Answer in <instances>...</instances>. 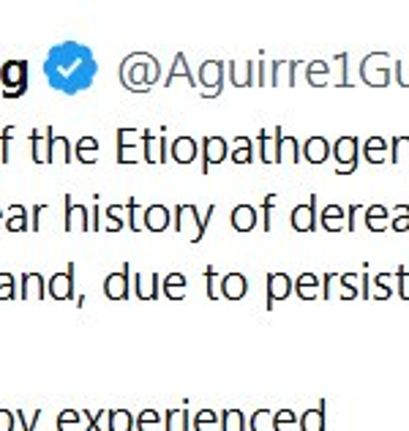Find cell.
I'll use <instances>...</instances> for the list:
<instances>
[{
  "mask_svg": "<svg viewBox=\"0 0 409 431\" xmlns=\"http://www.w3.org/2000/svg\"><path fill=\"white\" fill-rule=\"evenodd\" d=\"M229 156H232L235 164H251V161H254V142H251L248 137H237Z\"/></svg>",
  "mask_w": 409,
  "mask_h": 431,
  "instance_id": "1f68e13d",
  "label": "cell"
},
{
  "mask_svg": "<svg viewBox=\"0 0 409 431\" xmlns=\"http://www.w3.org/2000/svg\"><path fill=\"white\" fill-rule=\"evenodd\" d=\"M205 279H208V298H210V301H219V295H221V281H219V273H216L213 265L205 267Z\"/></svg>",
  "mask_w": 409,
  "mask_h": 431,
  "instance_id": "f35d334b",
  "label": "cell"
},
{
  "mask_svg": "<svg viewBox=\"0 0 409 431\" xmlns=\"http://www.w3.org/2000/svg\"><path fill=\"white\" fill-rule=\"evenodd\" d=\"M80 412L77 410H66V412H60V418H57V426L60 431H80Z\"/></svg>",
  "mask_w": 409,
  "mask_h": 431,
  "instance_id": "60d3db41",
  "label": "cell"
},
{
  "mask_svg": "<svg viewBox=\"0 0 409 431\" xmlns=\"http://www.w3.org/2000/svg\"><path fill=\"white\" fill-rule=\"evenodd\" d=\"M199 148H202V175H208L210 167L221 164L229 156V145L224 137H205Z\"/></svg>",
  "mask_w": 409,
  "mask_h": 431,
  "instance_id": "9c48e42d",
  "label": "cell"
},
{
  "mask_svg": "<svg viewBox=\"0 0 409 431\" xmlns=\"http://www.w3.org/2000/svg\"><path fill=\"white\" fill-rule=\"evenodd\" d=\"M145 137L139 129H118V164H136L142 161Z\"/></svg>",
  "mask_w": 409,
  "mask_h": 431,
  "instance_id": "8992f818",
  "label": "cell"
},
{
  "mask_svg": "<svg viewBox=\"0 0 409 431\" xmlns=\"http://www.w3.org/2000/svg\"><path fill=\"white\" fill-rule=\"evenodd\" d=\"M14 429V415L8 410H0V431H11Z\"/></svg>",
  "mask_w": 409,
  "mask_h": 431,
  "instance_id": "816d5d0a",
  "label": "cell"
},
{
  "mask_svg": "<svg viewBox=\"0 0 409 431\" xmlns=\"http://www.w3.org/2000/svg\"><path fill=\"white\" fill-rule=\"evenodd\" d=\"M319 224L327 232H341V229H347V211L341 205H325L319 211Z\"/></svg>",
  "mask_w": 409,
  "mask_h": 431,
  "instance_id": "7402d4cb",
  "label": "cell"
},
{
  "mask_svg": "<svg viewBox=\"0 0 409 431\" xmlns=\"http://www.w3.org/2000/svg\"><path fill=\"white\" fill-rule=\"evenodd\" d=\"M126 216H129V229H134V232H139V229H145V208H139V202H136L134 197L126 202Z\"/></svg>",
  "mask_w": 409,
  "mask_h": 431,
  "instance_id": "d590c367",
  "label": "cell"
},
{
  "mask_svg": "<svg viewBox=\"0 0 409 431\" xmlns=\"http://www.w3.org/2000/svg\"><path fill=\"white\" fill-rule=\"evenodd\" d=\"M363 148V156L368 164H385L388 161V156H390V145H388V139H382V137H368L365 139V145H361Z\"/></svg>",
  "mask_w": 409,
  "mask_h": 431,
  "instance_id": "cb8c5ba5",
  "label": "cell"
},
{
  "mask_svg": "<svg viewBox=\"0 0 409 431\" xmlns=\"http://www.w3.org/2000/svg\"><path fill=\"white\" fill-rule=\"evenodd\" d=\"M368 66H371V60L365 58L363 66H361V71H363V74H368ZM376 77H379V85H388V77H390V71H379ZM363 80H365V82H371V85H376V80H371V74H368V77H363Z\"/></svg>",
  "mask_w": 409,
  "mask_h": 431,
  "instance_id": "c3c4849f",
  "label": "cell"
},
{
  "mask_svg": "<svg viewBox=\"0 0 409 431\" xmlns=\"http://www.w3.org/2000/svg\"><path fill=\"white\" fill-rule=\"evenodd\" d=\"M213 211H216V205H210L205 211V216L199 218L194 205H178L175 208V227H178V232H183L191 243H199L205 238V229H208L210 218H213Z\"/></svg>",
  "mask_w": 409,
  "mask_h": 431,
  "instance_id": "3957f363",
  "label": "cell"
},
{
  "mask_svg": "<svg viewBox=\"0 0 409 431\" xmlns=\"http://www.w3.org/2000/svg\"><path fill=\"white\" fill-rule=\"evenodd\" d=\"M46 295V281L42 273H22L19 284V298L22 301H42Z\"/></svg>",
  "mask_w": 409,
  "mask_h": 431,
  "instance_id": "ac0fdd59",
  "label": "cell"
},
{
  "mask_svg": "<svg viewBox=\"0 0 409 431\" xmlns=\"http://www.w3.org/2000/svg\"><path fill=\"white\" fill-rule=\"evenodd\" d=\"M129 270H131V267L123 262V270H115V273H109V276L104 279V295H107L109 301H126V298H129V292H131Z\"/></svg>",
  "mask_w": 409,
  "mask_h": 431,
  "instance_id": "7c38bea8",
  "label": "cell"
},
{
  "mask_svg": "<svg viewBox=\"0 0 409 431\" xmlns=\"http://www.w3.org/2000/svg\"><path fill=\"white\" fill-rule=\"evenodd\" d=\"M306 69H309V82H311V85H322V82H319V74H330V66H327L325 60H314V63H309Z\"/></svg>",
  "mask_w": 409,
  "mask_h": 431,
  "instance_id": "ee69618b",
  "label": "cell"
},
{
  "mask_svg": "<svg viewBox=\"0 0 409 431\" xmlns=\"http://www.w3.org/2000/svg\"><path fill=\"white\" fill-rule=\"evenodd\" d=\"M229 221H232L235 232H251L257 227V208L254 205H237L229 216Z\"/></svg>",
  "mask_w": 409,
  "mask_h": 431,
  "instance_id": "484cf974",
  "label": "cell"
},
{
  "mask_svg": "<svg viewBox=\"0 0 409 431\" xmlns=\"http://www.w3.org/2000/svg\"><path fill=\"white\" fill-rule=\"evenodd\" d=\"M142 137H145L142 161L145 164H164L167 161V137H164V131L161 134H153L150 129H145Z\"/></svg>",
  "mask_w": 409,
  "mask_h": 431,
  "instance_id": "30bf717a",
  "label": "cell"
},
{
  "mask_svg": "<svg viewBox=\"0 0 409 431\" xmlns=\"http://www.w3.org/2000/svg\"><path fill=\"white\" fill-rule=\"evenodd\" d=\"M292 229L295 232H314L317 229V194H311L309 202H303L292 211Z\"/></svg>",
  "mask_w": 409,
  "mask_h": 431,
  "instance_id": "4fadbf2b",
  "label": "cell"
},
{
  "mask_svg": "<svg viewBox=\"0 0 409 431\" xmlns=\"http://www.w3.org/2000/svg\"><path fill=\"white\" fill-rule=\"evenodd\" d=\"M74 159L82 164H96L98 161V139L96 137H80L74 145Z\"/></svg>",
  "mask_w": 409,
  "mask_h": 431,
  "instance_id": "f1b7e54d",
  "label": "cell"
},
{
  "mask_svg": "<svg viewBox=\"0 0 409 431\" xmlns=\"http://www.w3.org/2000/svg\"><path fill=\"white\" fill-rule=\"evenodd\" d=\"M317 287H319V279L314 273H303V276L295 281V292H298V298H303V301H314V298H317Z\"/></svg>",
  "mask_w": 409,
  "mask_h": 431,
  "instance_id": "836d02e7",
  "label": "cell"
},
{
  "mask_svg": "<svg viewBox=\"0 0 409 431\" xmlns=\"http://www.w3.org/2000/svg\"><path fill=\"white\" fill-rule=\"evenodd\" d=\"M156 423H158V415H156V412H142V418H139V431H156Z\"/></svg>",
  "mask_w": 409,
  "mask_h": 431,
  "instance_id": "681fc988",
  "label": "cell"
},
{
  "mask_svg": "<svg viewBox=\"0 0 409 431\" xmlns=\"http://www.w3.org/2000/svg\"><path fill=\"white\" fill-rule=\"evenodd\" d=\"M66 205V232H91V218H88V208L77 205L69 194L63 197Z\"/></svg>",
  "mask_w": 409,
  "mask_h": 431,
  "instance_id": "5bb4252c",
  "label": "cell"
},
{
  "mask_svg": "<svg viewBox=\"0 0 409 431\" xmlns=\"http://www.w3.org/2000/svg\"><path fill=\"white\" fill-rule=\"evenodd\" d=\"M30 221H28V211L22 205H11L8 216H6V232H28Z\"/></svg>",
  "mask_w": 409,
  "mask_h": 431,
  "instance_id": "4dcf8cb0",
  "label": "cell"
},
{
  "mask_svg": "<svg viewBox=\"0 0 409 431\" xmlns=\"http://www.w3.org/2000/svg\"><path fill=\"white\" fill-rule=\"evenodd\" d=\"M365 227L371 232H385L390 227V213L385 205H368L365 208Z\"/></svg>",
  "mask_w": 409,
  "mask_h": 431,
  "instance_id": "83f0119b",
  "label": "cell"
},
{
  "mask_svg": "<svg viewBox=\"0 0 409 431\" xmlns=\"http://www.w3.org/2000/svg\"><path fill=\"white\" fill-rule=\"evenodd\" d=\"M275 153H278V164H300L303 159V145L295 137H284L281 126H275Z\"/></svg>",
  "mask_w": 409,
  "mask_h": 431,
  "instance_id": "8fae6325",
  "label": "cell"
},
{
  "mask_svg": "<svg viewBox=\"0 0 409 431\" xmlns=\"http://www.w3.org/2000/svg\"><path fill=\"white\" fill-rule=\"evenodd\" d=\"M74 161V145L66 137H52L49 142V164H71Z\"/></svg>",
  "mask_w": 409,
  "mask_h": 431,
  "instance_id": "4316f807",
  "label": "cell"
},
{
  "mask_svg": "<svg viewBox=\"0 0 409 431\" xmlns=\"http://www.w3.org/2000/svg\"><path fill=\"white\" fill-rule=\"evenodd\" d=\"M17 292H19V287H17L14 276L0 273V301H11V298H17Z\"/></svg>",
  "mask_w": 409,
  "mask_h": 431,
  "instance_id": "ab89813d",
  "label": "cell"
},
{
  "mask_svg": "<svg viewBox=\"0 0 409 431\" xmlns=\"http://www.w3.org/2000/svg\"><path fill=\"white\" fill-rule=\"evenodd\" d=\"M42 211H46V205H36V208H33V216H30V232H39V218H42Z\"/></svg>",
  "mask_w": 409,
  "mask_h": 431,
  "instance_id": "f5cc1de1",
  "label": "cell"
},
{
  "mask_svg": "<svg viewBox=\"0 0 409 431\" xmlns=\"http://www.w3.org/2000/svg\"><path fill=\"white\" fill-rule=\"evenodd\" d=\"M393 69H396V80H399V85L409 87V60H396Z\"/></svg>",
  "mask_w": 409,
  "mask_h": 431,
  "instance_id": "bcb514c9",
  "label": "cell"
},
{
  "mask_svg": "<svg viewBox=\"0 0 409 431\" xmlns=\"http://www.w3.org/2000/svg\"><path fill=\"white\" fill-rule=\"evenodd\" d=\"M248 292V279L243 273H227L221 279V298L227 301H240Z\"/></svg>",
  "mask_w": 409,
  "mask_h": 431,
  "instance_id": "603a6c76",
  "label": "cell"
},
{
  "mask_svg": "<svg viewBox=\"0 0 409 431\" xmlns=\"http://www.w3.org/2000/svg\"><path fill=\"white\" fill-rule=\"evenodd\" d=\"M98 74V60L93 58V49L80 42H60L49 49L44 60V77L49 87L77 96L93 85Z\"/></svg>",
  "mask_w": 409,
  "mask_h": 431,
  "instance_id": "6da1fadb",
  "label": "cell"
},
{
  "mask_svg": "<svg viewBox=\"0 0 409 431\" xmlns=\"http://www.w3.org/2000/svg\"><path fill=\"white\" fill-rule=\"evenodd\" d=\"M224 69L227 63L224 60H205L199 66V85L205 87V98H216L224 87Z\"/></svg>",
  "mask_w": 409,
  "mask_h": 431,
  "instance_id": "52a82bcc",
  "label": "cell"
},
{
  "mask_svg": "<svg viewBox=\"0 0 409 431\" xmlns=\"http://www.w3.org/2000/svg\"><path fill=\"white\" fill-rule=\"evenodd\" d=\"M0 224H3V211H0Z\"/></svg>",
  "mask_w": 409,
  "mask_h": 431,
  "instance_id": "db71d44e",
  "label": "cell"
},
{
  "mask_svg": "<svg viewBox=\"0 0 409 431\" xmlns=\"http://www.w3.org/2000/svg\"><path fill=\"white\" fill-rule=\"evenodd\" d=\"M390 224H393V229H399V232H409V205H399V208H396V216L390 218Z\"/></svg>",
  "mask_w": 409,
  "mask_h": 431,
  "instance_id": "7bdbcfd3",
  "label": "cell"
},
{
  "mask_svg": "<svg viewBox=\"0 0 409 431\" xmlns=\"http://www.w3.org/2000/svg\"><path fill=\"white\" fill-rule=\"evenodd\" d=\"M229 69V80H232V85L237 87H248L254 85L257 80H254V71H257V63L254 60H232V63H227Z\"/></svg>",
  "mask_w": 409,
  "mask_h": 431,
  "instance_id": "ffe728a7",
  "label": "cell"
},
{
  "mask_svg": "<svg viewBox=\"0 0 409 431\" xmlns=\"http://www.w3.org/2000/svg\"><path fill=\"white\" fill-rule=\"evenodd\" d=\"M330 153H333V145L325 137H319V134L317 137H309L306 145H303V159L309 164H325Z\"/></svg>",
  "mask_w": 409,
  "mask_h": 431,
  "instance_id": "2e32d148",
  "label": "cell"
},
{
  "mask_svg": "<svg viewBox=\"0 0 409 431\" xmlns=\"http://www.w3.org/2000/svg\"><path fill=\"white\" fill-rule=\"evenodd\" d=\"M260 145H262V150H260V159H262V164H278V153H275V137H271L268 131H260Z\"/></svg>",
  "mask_w": 409,
  "mask_h": 431,
  "instance_id": "e575fe53",
  "label": "cell"
},
{
  "mask_svg": "<svg viewBox=\"0 0 409 431\" xmlns=\"http://www.w3.org/2000/svg\"><path fill=\"white\" fill-rule=\"evenodd\" d=\"M170 221H172V213H170L167 205H150V208H145V229L164 232L170 227Z\"/></svg>",
  "mask_w": 409,
  "mask_h": 431,
  "instance_id": "d4e9b609",
  "label": "cell"
},
{
  "mask_svg": "<svg viewBox=\"0 0 409 431\" xmlns=\"http://www.w3.org/2000/svg\"><path fill=\"white\" fill-rule=\"evenodd\" d=\"M161 290L158 273H136L134 276V292L139 301H156Z\"/></svg>",
  "mask_w": 409,
  "mask_h": 431,
  "instance_id": "d6986e66",
  "label": "cell"
},
{
  "mask_svg": "<svg viewBox=\"0 0 409 431\" xmlns=\"http://www.w3.org/2000/svg\"><path fill=\"white\" fill-rule=\"evenodd\" d=\"M107 216H109V224H107V229H109V232H120V229L129 224L126 205H109V208H107Z\"/></svg>",
  "mask_w": 409,
  "mask_h": 431,
  "instance_id": "8d00e7d4",
  "label": "cell"
},
{
  "mask_svg": "<svg viewBox=\"0 0 409 431\" xmlns=\"http://www.w3.org/2000/svg\"><path fill=\"white\" fill-rule=\"evenodd\" d=\"M11 137H14V126H6V129H3V134H0V148H3V150H0V161H3V164H8V161H11V156H8Z\"/></svg>",
  "mask_w": 409,
  "mask_h": 431,
  "instance_id": "f6af8a7d",
  "label": "cell"
},
{
  "mask_svg": "<svg viewBox=\"0 0 409 431\" xmlns=\"http://www.w3.org/2000/svg\"><path fill=\"white\" fill-rule=\"evenodd\" d=\"M275 194H268L265 197V202H262V213H265V221H262V229L265 232H271V213H273V205H275Z\"/></svg>",
  "mask_w": 409,
  "mask_h": 431,
  "instance_id": "7dc6e473",
  "label": "cell"
},
{
  "mask_svg": "<svg viewBox=\"0 0 409 431\" xmlns=\"http://www.w3.org/2000/svg\"><path fill=\"white\" fill-rule=\"evenodd\" d=\"M399 295H401L404 301L409 298V273H407V267H404V265L399 267Z\"/></svg>",
  "mask_w": 409,
  "mask_h": 431,
  "instance_id": "f907efd6",
  "label": "cell"
},
{
  "mask_svg": "<svg viewBox=\"0 0 409 431\" xmlns=\"http://www.w3.org/2000/svg\"><path fill=\"white\" fill-rule=\"evenodd\" d=\"M185 284H188V281H185L183 273H170V276L164 279L161 287H164V295H167L170 301H183V298H185Z\"/></svg>",
  "mask_w": 409,
  "mask_h": 431,
  "instance_id": "d6a6232c",
  "label": "cell"
},
{
  "mask_svg": "<svg viewBox=\"0 0 409 431\" xmlns=\"http://www.w3.org/2000/svg\"><path fill=\"white\" fill-rule=\"evenodd\" d=\"M55 131L46 126L44 131H30V156L36 164H49V142H52Z\"/></svg>",
  "mask_w": 409,
  "mask_h": 431,
  "instance_id": "e0dca14e",
  "label": "cell"
},
{
  "mask_svg": "<svg viewBox=\"0 0 409 431\" xmlns=\"http://www.w3.org/2000/svg\"><path fill=\"white\" fill-rule=\"evenodd\" d=\"M393 150H390V159L393 164H409V137H393Z\"/></svg>",
  "mask_w": 409,
  "mask_h": 431,
  "instance_id": "74e56055",
  "label": "cell"
},
{
  "mask_svg": "<svg viewBox=\"0 0 409 431\" xmlns=\"http://www.w3.org/2000/svg\"><path fill=\"white\" fill-rule=\"evenodd\" d=\"M109 421H112V431H129L131 429V415H129L126 410L109 412Z\"/></svg>",
  "mask_w": 409,
  "mask_h": 431,
  "instance_id": "b9f144b4",
  "label": "cell"
},
{
  "mask_svg": "<svg viewBox=\"0 0 409 431\" xmlns=\"http://www.w3.org/2000/svg\"><path fill=\"white\" fill-rule=\"evenodd\" d=\"M338 167H336V175H352L358 170V159H361V139L358 137H338L333 142V153H330Z\"/></svg>",
  "mask_w": 409,
  "mask_h": 431,
  "instance_id": "5b68a950",
  "label": "cell"
},
{
  "mask_svg": "<svg viewBox=\"0 0 409 431\" xmlns=\"http://www.w3.org/2000/svg\"><path fill=\"white\" fill-rule=\"evenodd\" d=\"M0 85H3V98H19L28 90V60L25 58H14L6 60L0 66Z\"/></svg>",
  "mask_w": 409,
  "mask_h": 431,
  "instance_id": "277c9868",
  "label": "cell"
},
{
  "mask_svg": "<svg viewBox=\"0 0 409 431\" xmlns=\"http://www.w3.org/2000/svg\"><path fill=\"white\" fill-rule=\"evenodd\" d=\"M292 290H295V284H292V279L287 273H271L268 276V308H273L284 298H289Z\"/></svg>",
  "mask_w": 409,
  "mask_h": 431,
  "instance_id": "9a60e30c",
  "label": "cell"
},
{
  "mask_svg": "<svg viewBox=\"0 0 409 431\" xmlns=\"http://www.w3.org/2000/svg\"><path fill=\"white\" fill-rule=\"evenodd\" d=\"M74 270H77V265L69 262L63 273H55L46 281V295L55 301H71L74 298Z\"/></svg>",
  "mask_w": 409,
  "mask_h": 431,
  "instance_id": "ba28073f",
  "label": "cell"
},
{
  "mask_svg": "<svg viewBox=\"0 0 409 431\" xmlns=\"http://www.w3.org/2000/svg\"><path fill=\"white\" fill-rule=\"evenodd\" d=\"M175 80H185L188 85L194 87L197 85V80H194V74H191V69H188V60H185V55L178 52L175 55V63H172V69H170V74H167V80H164V85L170 87Z\"/></svg>",
  "mask_w": 409,
  "mask_h": 431,
  "instance_id": "f546056e",
  "label": "cell"
},
{
  "mask_svg": "<svg viewBox=\"0 0 409 431\" xmlns=\"http://www.w3.org/2000/svg\"><path fill=\"white\" fill-rule=\"evenodd\" d=\"M158 77H161V66L147 52H134L120 63V82H123V87H129L134 93L150 90L158 82Z\"/></svg>",
  "mask_w": 409,
  "mask_h": 431,
  "instance_id": "7a4b0ae2",
  "label": "cell"
},
{
  "mask_svg": "<svg viewBox=\"0 0 409 431\" xmlns=\"http://www.w3.org/2000/svg\"><path fill=\"white\" fill-rule=\"evenodd\" d=\"M197 153H199V145H197V139H191V137H178V139L170 145V156H172V161H178V164H191V161L197 159Z\"/></svg>",
  "mask_w": 409,
  "mask_h": 431,
  "instance_id": "44dd1931",
  "label": "cell"
}]
</instances>
